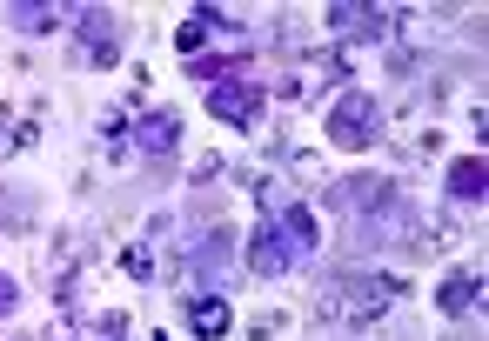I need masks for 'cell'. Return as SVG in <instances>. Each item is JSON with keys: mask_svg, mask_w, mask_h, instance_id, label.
Returning <instances> with one entry per match:
<instances>
[{"mask_svg": "<svg viewBox=\"0 0 489 341\" xmlns=\"http://www.w3.org/2000/svg\"><path fill=\"white\" fill-rule=\"evenodd\" d=\"M335 141H349V147H362L369 134H376V108H369V94H349L342 108H335Z\"/></svg>", "mask_w": 489, "mask_h": 341, "instance_id": "1", "label": "cell"}, {"mask_svg": "<svg viewBox=\"0 0 489 341\" xmlns=\"http://www.w3.org/2000/svg\"><path fill=\"white\" fill-rule=\"evenodd\" d=\"M449 181H456V194H463V201H476V187H483V161H456V167H449Z\"/></svg>", "mask_w": 489, "mask_h": 341, "instance_id": "2", "label": "cell"}, {"mask_svg": "<svg viewBox=\"0 0 489 341\" xmlns=\"http://www.w3.org/2000/svg\"><path fill=\"white\" fill-rule=\"evenodd\" d=\"M228 328V308H222V301H201V308H195V335H222Z\"/></svg>", "mask_w": 489, "mask_h": 341, "instance_id": "3", "label": "cell"}, {"mask_svg": "<svg viewBox=\"0 0 489 341\" xmlns=\"http://www.w3.org/2000/svg\"><path fill=\"white\" fill-rule=\"evenodd\" d=\"M215 114H228V121H248V114H255V94H215Z\"/></svg>", "mask_w": 489, "mask_h": 341, "instance_id": "4", "label": "cell"}, {"mask_svg": "<svg viewBox=\"0 0 489 341\" xmlns=\"http://www.w3.org/2000/svg\"><path fill=\"white\" fill-rule=\"evenodd\" d=\"M141 134H148V147H168V134H175V114H155Z\"/></svg>", "mask_w": 489, "mask_h": 341, "instance_id": "5", "label": "cell"}, {"mask_svg": "<svg viewBox=\"0 0 489 341\" xmlns=\"http://www.w3.org/2000/svg\"><path fill=\"white\" fill-rule=\"evenodd\" d=\"M469 288H476L469 275L463 281H443V308H469Z\"/></svg>", "mask_w": 489, "mask_h": 341, "instance_id": "6", "label": "cell"}, {"mask_svg": "<svg viewBox=\"0 0 489 341\" xmlns=\"http://www.w3.org/2000/svg\"><path fill=\"white\" fill-rule=\"evenodd\" d=\"M7 308H14V281L0 275V315H7Z\"/></svg>", "mask_w": 489, "mask_h": 341, "instance_id": "7", "label": "cell"}]
</instances>
